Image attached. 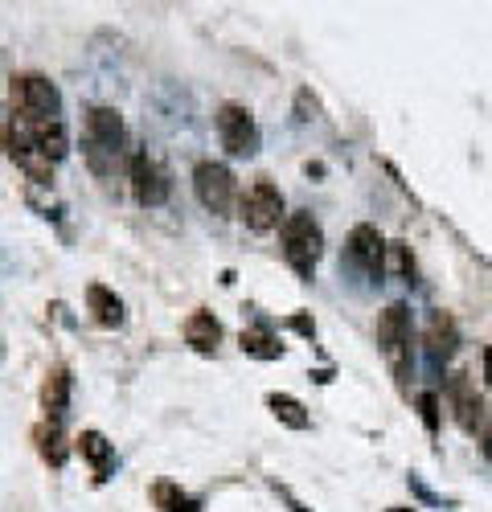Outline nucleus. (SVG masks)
<instances>
[{
  "mask_svg": "<svg viewBox=\"0 0 492 512\" xmlns=\"http://www.w3.org/2000/svg\"><path fill=\"white\" fill-rule=\"evenodd\" d=\"M132 140H128V123L123 115L107 103H91L82 111V160L95 177L111 181V177H128L132 168Z\"/></svg>",
  "mask_w": 492,
  "mask_h": 512,
  "instance_id": "obj_1",
  "label": "nucleus"
},
{
  "mask_svg": "<svg viewBox=\"0 0 492 512\" xmlns=\"http://www.w3.org/2000/svg\"><path fill=\"white\" fill-rule=\"evenodd\" d=\"M279 254H283V263L292 267V275L300 283L316 279V263L324 254V230H320V222L312 218L308 209L287 213V222L279 226Z\"/></svg>",
  "mask_w": 492,
  "mask_h": 512,
  "instance_id": "obj_2",
  "label": "nucleus"
},
{
  "mask_svg": "<svg viewBox=\"0 0 492 512\" xmlns=\"http://www.w3.org/2000/svg\"><path fill=\"white\" fill-rule=\"evenodd\" d=\"M9 107L17 123H46V119H62V91L50 74L41 70H21L9 78Z\"/></svg>",
  "mask_w": 492,
  "mask_h": 512,
  "instance_id": "obj_3",
  "label": "nucleus"
},
{
  "mask_svg": "<svg viewBox=\"0 0 492 512\" xmlns=\"http://www.w3.org/2000/svg\"><path fill=\"white\" fill-rule=\"evenodd\" d=\"M374 332H378V349H382V357H386V365L398 381V390H406V377H410V369H415V349H410V336H415L410 332V308L406 304L382 308Z\"/></svg>",
  "mask_w": 492,
  "mask_h": 512,
  "instance_id": "obj_4",
  "label": "nucleus"
},
{
  "mask_svg": "<svg viewBox=\"0 0 492 512\" xmlns=\"http://www.w3.org/2000/svg\"><path fill=\"white\" fill-rule=\"evenodd\" d=\"M193 193H197V201L205 209L214 213V218H230V213L238 209V197H242L238 177L230 173V164H222L214 156H205V160L193 164Z\"/></svg>",
  "mask_w": 492,
  "mask_h": 512,
  "instance_id": "obj_5",
  "label": "nucleus"
},
{
  "mask_svg": "<svg viewBox=\"0 0 492 512\" xmlns=\"http://www.w3.org/2000/svg\"><path fill=\"white\" fill-rule=\"evenodd\" d=\"M238 218L251 234H271L275 226H283L287 222V201H283L279 185L271 177H259V181L246 185L242 197H238Z\"/></svg>",
  "mask_w": 492,
  "mask_h": 512,
  "instance_id": "obj_6",
  "label": "nucleus"
},
{
  "mask_svg": "<svg viewBox=\"0 0 492 512\" xmlns=\"http://www.w3.org/2000/svg\"><path fill=\"white\" fill-rule=\"evenodd\" d=\"M128 189H132V201L140 209H160L164 201L173 197V173H169V164L140 148L132 156V168H128Z\"/></svg>",
  "mask_w": 492,
  "mask_h": 512,
  "instance_id": "obj_7",
  "label": "nucleus"
},
{
  "mask_svg": "<svg viewBox=\"0 0 492 512\" xmlns=\"http://www.w3.org/2000/svg\"><path fill=\"white\" fill-rule=\"evenodd\" d=\"M214 127H218V140H222V148L230 156H259L263 136H259V123H255V115H251L246 103H234V99L218 103Z\"/></svg>",
  "mask_w": 492,
  "mask_h": 512,
  "instance_id": "obj_8",
  "label": "nucleus"
},
{
  "mask_svg": "<svg viewBox=\"0 0 492 512\" xmlns=\"http://www.w3.org/2000/svg\"><path fill=\"white\" fill-rule=\"evenodd\" d=\"M390 242L378 234V226H369V222H361V226H353L349 230V242H345V263L353 267V271H361L365 279H374V283H382V275L390 271Z\"/></svg>",
  "mask_w": 492,
  "mask_h": 512,
  "instance_id": "obj_9",
  "label": "nucleus"
},
{
  "mask_svg": "<svg viewBox=\"0 0 492 512\" xmlns=\"http://www.w3.org/2000/svg\"><path fill=\"white\" fill-rule=\"evenodd\" d=\"M0 144H5L9 160L21 168V173H25L33 185H54V164L37 152V144H33L29 132H25V123H17V119L9 115V123L0 127Z\"/></svg>",
  "mask_w": 492,
  "mask_h": 512,
  "instance_id": "obj_10",
  "label": "nucleus"
},
{
  "mask_svg": "<svg viewBox=\"0 0 492 512\" xmlns=\"http://www.w3.org/2000/svg\"><path fill=\"white\" fill-rule=\"evenodd\" d=\"M447 406H451V418H456V426L464 435H476V431H484V398L476 394V386H472V377L460 369V373H451L447 377Z\"/></svg>",
  "mask_w": 492,
  "mask_h": 512,
  "instance_id": "obj_11",
  "label": "nucleus"
},
{
  "mask_svg": "<svg viewBox=\"0 0 492 512\" xmlns=\"http://www.w3.org/2000/svg\"><path fill=\"white\" fill-rule=\"evenodd\" d=\"M74 451L82 455V463L91 467L95 488H103V484L115 476V467H119L115 443H111L103 431H95V426H87V431H78V435H74Z\"/></svg>",
  "mask_w": 492,
  "mask_h": 512,
  "instance_id": "obj_12",
  "label": "nucleus"
},
{
  "mask_svg": "<svg viewBox=\"0 0 492 512\" xmlns=\"http://www.w3.org/2000/svg\"><path fill=\"white\" fill-rule=\"evenodd\" d=\"M70 394H74V373H70V365H62V361L50 365L46 377H41V390H37L41 418H58V422H66Z\"/></svg>",
  "mask_w": 492,
  "mask_h": 512,
  "instance_id": "obj_13",
  "label": "nucleus"
},
{
  "mask_svg": "<svg viewBox=\"0 0 492 512\" xmlns=\"http://www.w3.org/2000/svg\"><path fill=\"white\" fill-rule=\"evenodd\" d=\"M181 336H185V345H189L193 353L214 357L226 332H222V320H218L210 308H193V312L185 316V324H181Z\"/></svg>",
  "mask_w": 492,
  "mask_h": 512,
  "instance_id": "obj_14",
  "label": "nucleus"
},
{
  "mask_svg": "<svg viewBox=\"0 0 492 512\" xmlns=\"http://www.w3.org/2000/svg\"><path fill=\"white\" fill-rule=\"evenodd\" d=\"M29 439H33V447H37L41 463L54 467V472H62L66 459H70V451H74V447L66 443V426H62L58 418H41L33 431H29Z\"/></svg>",
  "mask_w": 492,
  "mask_h": 512,
  "instance_id": "obj_15",
  "label": "nucleus"
},
{
  "mask_svg": "<svg viewBox=\"0 0 492 512\" xmlns=\"http://www.w3.org/2000/svg\"><path fill=\"white\" fill-rule=\"evenodd\" d=\"M423 345H427V353H431V361H451L456 357V349H460V328H456V320H451L447 312H431V320H427V328H423Z\"/></svg>",
  "mask_w": 492,
  "mask_h": 512,
  "instance_id": "obj_16",
  "label": "nucleus"
},
{
  "mask_svg": "<svg viewBox=\"0 0 492 512\" xmlns=\"http://www.w3.org/2000/svg\"><path fill=\"white\" fill-rule=\"evenodd\" d=\"M25 132H29V140L37 144V152L46 156L50 164H58V160H66L70 156V132H66V123L62 119H46V123H25Z\"/></svg>",
  "mask_w": 492,
  "mask_h": 512,
  "instance_id": "obj_17",
  "label": "nucleus"
},
{
  "mask_svg": "<svg viewBox=\"0 0 492 512\" xmlns=\"http://www.w3.org/2000/svg\"><path fill=\"white\" fill-rule=\"evenodd\" d=\"M87 312L99 328H123L128 312H123V300L107 287V283H87Z\"/></svg>",
  "mask_w": 492,
  "mask_h": 512,
  "instance_id": "obj_18",
  "label": "nucleus"
},
{
  "mask_svg": "<svg viewBox=\"0 0 492 512\" xmlns=\"http://www.w3.org/2000/svg\"><path fill=\"white\" fill-rule=\"evenodd\" d=\"M148 500H152L156 512H205V500L185 492L177 480H156L148 488Z\"/></svg>",
  "mask_w": 492,
  "mask_h": 512,
  "instance_id": "obj_19",
  "label": "nucleus"
},
{
  "mask_svg": "<svg viewBox=\"0 0 492 512\" xmlns=\"http://www.w3.org/2000/svg\"><path fill=\"white\" fill-rule=\"evenodd\" d=\"M238 349L246 357H255V361H279L283 357V345H279V336L271 324H246L238 332Z\"/></svg>",
  "mask_w": 492,
  "mask_h": 512,
  "instance_id": "obj_20",
  "label": "nucleus"
},
{
  "mask_svg": "<svg viewBox=\"0 0 492 512\" xmlns=\"http://www.w3.org/2000/svg\"><path fill=\"white\" fill-rule=\"evenodd\" d=\"M263 406L275 414V422H283L287 426V431H308V426H312V414H308V406L300 402V398H292V394H267L263 398Z\"/></svg>",
  "mask_w": 492,
  "mask_h": 512,
  "instance_id": "obj_21",
  "label": "nucleus"
},
{
  "mask_svg": "<svg viewBox=\"0 0 492 512\" xmlns=\"http://www.w3.org/2000/svg\"><path fill=\"white\" fill-rule=\"evenodd\" d=\"M415 406H419V418H423V426H427V435L435 439V435H439V422H443V410H439L443 402H439V394L427 390V394L415 398Z\"/></svg>",
  "mask_w": 492,
  "mask_h": 512,
  "instance_id": "obj_22",
  "label": "nucleus"
},
{
  "mask_svg": "<svg viewBox=\"0 0 492 512\" xmlns=\"http://www.w3.org/2000/svg\"><path fill=\"white\" fill-rule=\"evenodd\" d=\"M390 267H394L406 283H415V259H410V246H406V242H390Z\"/></svg>",
  "mask_w": 492,
  "mask_h": 512,
  "instance_id": "obj_23",
  "label": "nucleus"
},
{
  "mask_svg": "<svg viewBox=\"0 0 492 512\" xmlns=\"http://www.w3.org/2000/svg\"><path fill=\"white\" fill-rule=\"evenodd\" d=\"M283 324L292 328V332H300V336H308V340H316V320H312L308 312H296V316H287Z\"/></svg>",
  "mask_w": 492,
  "mask_h": 512,
  "instance_id": "obj_24",
  "label": "nucleus"
},
{
  "mask_svg": "<svg viewBox=\"0 0 492 512\" xmlns=\"http://www.w3.org/2000/svg\"><path fill=\"white\" fill-rule=\"evenodd\" d=\"M271 492H275V496H279L287 508H292V512H312L304 500H296V496H292V488H287V484H279V480H271Z\"/></svg>",
  "mask_w": 492,
  "mask_h": 512,
  "instance_id": "obj_25",
  "label": "nucleus"
},
{
  "mask_svg": "<svg viewBox=\"0 0 492 512\" xmlns=\"http://www.w3.org/2000/svg\"><path fill=\"white\" fill-rule=\"evenodd\" d=\"M480 451H484V459L492 463V418L484 422V431H480Z\"/></svg>",
  "mask_w": 492,
  "mask_h": 512,
  "instance_id": "obj_26",
  "label": "nucleus"
},
{
  "mask_svg": "<svg viewBox=\"0 0 492 512\" xmlns=\"http://www.w3.org/2000/svg\"><path fill=\"white\" fill-rule=\"evenodd\" d=\"M484 381L492 386V345H484Z\"/></svg>",
  "mask_w": 492,
  "mask_h": 512,
  "instance_id": "obj_27",
  "label": "nucleus"
},
{
  "mask_svg": "<svg viewBox=\"0 0 492 512\" xmlns=\"http://www.w3.org/2000/svg\"><path fill=\"white\" fill-rule=\"evenodd\" d=\"M386 512H415V508H406V504H390Z\"/></svg>",
  "mask_w": 492,
  "mask_h": 512,
  "instance_id": "obj_28",
  "label": "nucleus"
},
{
  "mask_svg": "<svg viewBox=\"0 0 492 512\" xmlns=\"http://www.w3.org/2000/svg\"><path fill=\"white\" fill-rule=\"evenodd\" d=\"M0 361H5V340H0Z\"/></svg>",
  "mask_w": 492,
  "mask_h": 512,
  "instance_id": "obj_29",
  "label": "nucleus"
}]
</instances>
